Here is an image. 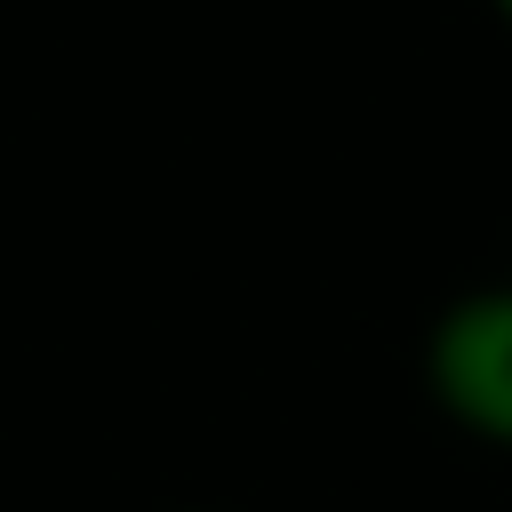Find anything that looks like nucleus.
<instances>
[{"label": "nucleus", "mask_w": 512, "mask_h": 512, "mask_svg": "<svg viewBox=\"0 0 512 512\" xmlns=\"http://www.w3.org/2000/svg\"><path fill=\"white\" fill-rule=\"evenodd\" d=\"M424 392L456 432H472L488 448H512V280L464 288L432 320Z\"/></svg>", "instance_id": "1"}, {"label": "nucleus", "mask_w": 512, "mask_h": 512, "mask_svg": "<svg viewBox=\"0 0 512 512\" xmlns=\"http://www.w3.org/2000/svg\"><path fill=\"white\" fill-rule=\"evenodd\" d=\"M488 8H496V24H504V32H512V0H488Z\"/></svg>", "instance_id": "2"}]
</instances>
